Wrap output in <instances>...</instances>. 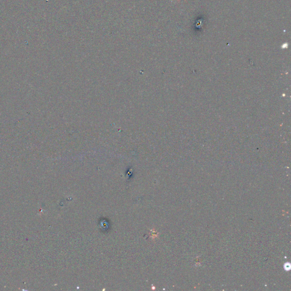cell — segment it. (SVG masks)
<instances>
[{"label":"cell","mask_w":291,"mask_h":291,"mask_svg":"<svg viewBox=\"0 0 291 291\" xmlns=\"http://www.w3.org/2000/svg\"><path fill=\"white\" fill-rule=\"evenodd\" d=\"M284 268L285 270L287 271H289L291 269V265L289 263H285V265H284Z\"/></svg>","instance_id":"obj_1"}]
</instances>
